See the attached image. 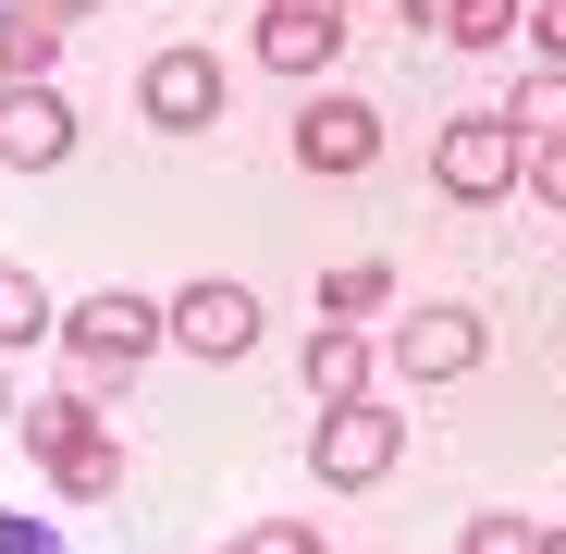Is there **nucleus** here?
Instances as JSON below:
<instances>
[{"mask_svg": "<svg viewBox=\"0 0 566 554\" xmlns=\"http://www.w3.org/2000/svg\"><path fill=\"white\" fill-rule=\"evenodd\" d=\"M62 345H74L86 383H124L136 357H160V345H172V296H136V284L74 296V309H62Z\"/></svg>", "mask_w": 566, "mask_h": 554, "instance_id": "f257e3e1", "label": "nucleus"}, {"mask_svg": "<svg viewBox=\"0 0 566 554\" xmlns=\"http://www.w3.org/2000/svg\"><path fill=\"white\" fill-rule=\"evenodd\" d=\"M407 456V419L382 407V395H345V407H321V431H308V481L321 493H369Z\"/></svg>", "mask_w": 566, "mask_h": 554, "instance_id": "f03ea898", "label": "nucleus"}, {"mask_svg": "<svg viewBox=\"0 0 566 554\" xmlns=\"http://www.w3.org/2000/svg\"><path fill=\"white\" fill-rule=\"evenodd\" d=\"M517 160H530V136L505 112H455L431 136V185H443V198H517Z\"/></svg>", "mask_w": 566, "mask_h": 554, "instance_id": "7ed1b4c3", "label": "nucleus"}, {"mask_svg": "<svg viewBox=\"0 0 566 554\" xmlns=\"http://www.w3.org/2000/svg\"><path fill=\"white\" fill-rule=\"evenodd\" d=\"M136 112H148V136H198V124L222 112V50H198V38L148 50V74H136Z\"/></svg>", "mask_w": 566, "mask_h": 554, "instance_id": "20e7f679", "label": "nucleus"}, {"mask_svg": "<svg viewBox=\"0 0 566 554\" xmlns=\"http://www.w3.org/2000/svg\"><path fill=\"white\" fill-rule=\"evenodd\" d=\"M62 160H74V100L50 74L0 86V173H62Z\"/></svg>", "mask_w": 566, "mask_h": 554, "instance_id": "39448f33", "label": "nucleus"}, {"mask_svg": "<svg viewBox=\"0 0 566 554\" xmlns=\"http://www.w3.org/2000/svg\"><path fill=\"white\" fill-rule=\"evenodd\" d=\"M493 357V321L481 309H407V333H395V369H407V383H468V369H481Z\"/></svg>", "mask_w": 566, "mask_h": 554, "instance_id": "423d86ee", "label": "nucleus"}, {"mask_svg": "<svg viewBox=\"0 0 566 554\" xmlns=\"http://www.w3.org/2000/svg\"><path fill=\"white\" fill-rule=\"evenodd\" d=\"M357 0H259V74H321Z\"/></svg>", "mask_w": 566, "mask_h": 554, "instance_id": "0eeeda50", "label": "nucleus"}, {"mask_svg": "<svg viewBox=\"0 0 566 554\" xmlns=\"http://www.w3.org/2000/svg\"><path fill=\"white\" fill-rule=\"evenodd\" d=\"M172 345H185V357H247V345H259V296L222 284V271L185 284V296H172Z\"/></svg>", "mask_w": 566, "mask_h": 554, "instance_id": "6e6552de", "label": "nucleus"}, {"mask_svg": "<svg viewBox=\"0 0 566 554\" xmlns=\"http://www.w3.org/2000/svg\"><path fill=\"white\" fill-rule=\"evenodd\" d=\"M296 160L308 173H369V160H382V112H369V100H308L296 112Z\"/></svg>", "mask_w": 566, "mask_h": 554, "instance_id": "1a4fd4ad", "label": "nucleus"}, {"mask_svg": "<svg viewBox=\"0 0 566 554\" xmlns=\"http://www.w3.org/2000/svg\"><path fill=\"white\" fill-rule=\"evenodd\" d=\"M99 395L112 383H74V395H25V456H38V469H62V456H86V443H99Z\"/></svg>", "mask_w": 566, "mask_h": 554, "instance_id": "9d476101", "label": "nucleus"}, {"mask_svg": "<svg viewBox=\"0 0 566 554\" xmlns=\"http://www.w3.org/2000/svg\"><path fill=\"white\" fill-rule=\"evenodd\" d=\"M50 62H62V13L50 0H0V86H25Z\"/></svg>", "mask_w": 566, "mask_h": 554, "instance_id": "9b49d317", "label": "nucleus"}, {"mask_svg": "<svg viewBox=\"0 0 566 554\" xmlns=\"http://www.w3.org/2000/svg\"><path fill=\"white\" fill-rule=\"evenodd\" d=\"M308 395H321V407L369 395V333H357V321H321V333H308Z\"/></svg>", "mask_w": 566, "mask_h": 554, "instance_id": "f8f14e48", "label": "nucleus"}, {"mask_svg": "<svg viewBox=\"0 0 566 554\" xmlns=\"http://www.w3.org/2000/svg\"><path fill=\"white\" fill-rule=\"evenodd\" d=\"M62 333V309H50V284L25 259H0V357H25V345H50Z\"/></svg>", "mask_w": 566, "mask_h": 554, "instance_id": "ddd939ff", "label": "nucleus"}, {"mask_svg": "<svg viewBox=\"0 0 566 554\" xmlns=\"http://www.w3.org/2000/svg\"><path fill=\"white\" fill-rule=\"evenodd\" d=\"M382 296H395V259H333L321 271V321H369Z\"/></svg>", "mask_w": 566, "mask_h": 554, "instance_id": "4468645a", "label": "nucleus"}, {"mask_svg": "<svg viewBox=\"0 0 566 554\" xmlns=\"http://www.w3.org/2000/svg\"><path fill=\"white\" fill-rule=\"evenodd\" d=\"M493 112H505L517 136H566V62H542V74H517V86H505Z\"/></svg>", "mask_w": 566, "mask_h": 554, "instance_id": "2eb2a0df", "label": "nucleus"}, {"mask_svg": "<svg viewBox=\"0 0 566 554\" xmlns=\"http://www.w3.org/2000/svg\"><path fill=\"white\" fill-rule=\"evenodd\" d=\"M50 493H62V505H99V493H124V443L99 431L86 456H62V469H50Z\"/></svg>", "mask_w": 566, "mask_h": 554, "instance_id": "dca6fc26", "label": "nucleus"}, {"mask_svg": "<svg viewBox=\"0 0 566 554\" xmlns=\"http://www.w3.org/2000/svg\"><path fill=\"white\" fill-rule=\"evenodd\" d=\"M517 13H530V0H443V38L455 50H493V38H517Z\"/></svg>", "mask_w": 566, "mask_h": 554, "instance_id": "f3484780", "label": "nucleus"}, {"mask_svg": "<svg viewBox=\"0 0 566 554\" xmlns=\"http://www.w3.org/2000/svg\"><path fill=\"white\" fill-rule=\"evenodd\" d=\"M455 554H542V518H505V505H493V518H468Z\"/></svg>", "mask_w": 566, "mask_h": 554, "instance_id": "a211bd4d", "label": "nucleus"}, {"mask_svg": "<svg viewBox=\"0 0 566 554\" xmlns=\"http://www.w3.org/2000/svg\"><path fill=\"white\" fill-rule=\"evenodd\" d=\"M517 198H554V210H566V136H530V160H517Z\"/></svg>", "mask_w": 566, "mask_h": 554, "instance_id": "6ab92c4d", "label": "nucleus"}, {"mask_svg": "<svg viewBox=\"0 0 566 554\" xmlns=\"http://www.w3.org/2000/svg\"><path fill=\"white\" fill-rule=\"evenodd\" d=\"M234 554H321V530H308V518H259Z\"/></svg>", "mask_w": 566, "mask_h": 554, "instance_id": "aec40b11", "label": "nucleus"}, {"mask_svg": "<svg viewBox=\"0 0 566 554\" xmlns=\"http://www.w3.org/2000/svg\"><path fill=\"white\" fill-rule=\"evenodd\" d=\"M517 38H530L542 62H566V0H530V13H517Z\"/></svg>", "mask_w": 566, "mask_h": 554, "instance_id": "412c9836", "label": "nucleus"}, {"mask_svg": "<svg viewBox=\"0 0 566 554\" xmlns=\"http://www.w3.org/2000/svg\"><path fill=\"white\" fill-rule=\"evenodd\" d=\"M0 554H62L50 530H25V518H0Z\"/></svg>", "mask_w": 566, "mask_h": 554, "instance_id": "4be33fe9", "label": "nucleus"}, {"mask_svg": "<svg viewBox=\"0 0 566 554\" xmlns=\"http://www.w3.org/2000/svg\"><path fill=\"white\" fill-rule=\"evenodd\" d=\"M395 25H419V38H443V0H395Z\"/></svg>", "mask_w": 566, "mask_h": 554, "instance_id": "5701e85b", "label": "nucleus"}, {"mask_svg": "<svg viewBox=\"0 0 566 554\" xmlns=\"http://www.w3.org/2000/svg\"><path fill=\"white\" fill-rule=\"evenodd\" d=\"M50 13H62V25H74V13H99V0H50Z\"/></svg>", "mask_w": 566, "mask_h": 554, "instance_id": "b1692460", "label": "nucleus"}, {"mask_svg": "<svg viewBox=\"0 0 566 554\" xmlns=\"http://www.w3.org/2000/svg\"><path fill=\"white\" fill-rule=\"evenodd\" d=\"M0 419H25V407H13V369H0Z\"/></svg>", "mask_w": 566, "mask_h": 554, "instance_id": "393cba45", "label": "nucleus"}, {"mask_svg": "<svg viewBox=\"0 0 566 554\" xmlns=\"http://www.w3.org/2000/svg\"><path fill=\"white\" fill-rule=\"evenodd\" d=\"M542 554H566V518H554V530H542Z\"/></svg>", "mask_w": 566, "mask_h": 554, "instance_id": "a878e982", "label": "nucleus"}, {"mask_svg": "<svg viewBox=\"0 0 566 554\" xmlns=\"http://www.w3.org/2000/svg\"><path fill=\"white\" fill-rule=\"evenodd\" d=\"M222 554H234V542H222Z\"/></svg>", "mask_w": 566, "mask_h": 554, "instance_id": "bb28decb", "label": "nucleus"}]
</instances>
